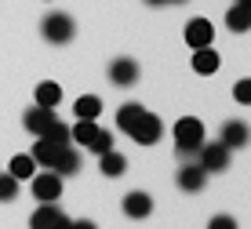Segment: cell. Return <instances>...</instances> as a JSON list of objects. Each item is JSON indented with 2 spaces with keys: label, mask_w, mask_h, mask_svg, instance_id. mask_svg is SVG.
Segmentation results:
<instances>
[{
  "label": "cell",
  "mask_w": 251,
  "mask_h": 229,
  "mask_svg": "<svg viewBox=\"0 0 251 229\" xmlns=\"http://www.w3.org/2000/svg\"><path fill=\"white\" fill-rule=\"evenodd\" d=\"M22 124L33 131L37 138H51V142L66 146L69 142V127L62 124V120L55 117V109H44V105H33V109H25Z\"/></svg>",
  "instance_id": "obj_1"
},
{
  "label": "cell",
  "mask_w": 251,
  "mask_h": 229,
  "mask_svg": "<svg viewBox=\"0 0 251 229\" xmlns=\"http://www.w3.org/2000/svg\"><path fill=\"white\" fill-rule=\"evenodd\" d=\"M201 146H204V124L197 117H182L175 124V153L193 156V153H201Z\"/></svg>",
  "instance_id": "obj_2"
},
{
  "label": "cell",
  "mask_w": 251,
  "mask_h": 229,
  "mask_svg": "<svg viewBox=\"0 0 251 229\" xmlns=\"http://www.w3.org/2000/svg\"><path fill=\"white\" fill-rule=\"evenodd\" d=\"M40 33H44L48 44H66V40L76 37V22L69 19V15H62V11H51L48 19L40 22Z\"/></svg>",
  "instance_id": "obj_3"
},
{
  "label": "cell",
  "mask_w": 251,
  "mask_h": 229,
  "mask_svg": "<svg viewBox=\"0 0 251 229\" xmlns=\"http://www.w3.org/2000/svg\"><path fill=\"white\" fill-rule=\"evenodd\" d=\"M127 135H131L138 146H153V142H160L164 124H160V117H153V113H142V117L135 120V127L127 131Z\"/></svg>",
  "instance_id": "obj_4"
},
{
  "label": "cell",
  "mask_w": 251,
  "mask_h": 229,
  "mask_svg": "<svg viewBox=\"0 0 251 229\" xmlns=\"http://www.w3.org/2000/svg\"><path fill=\"white\" fill-rule=\"evenodd\" d=\"M33 197H37L40 204H55V200L62 197V175H55L51 167L44 175H37V178H33Z\"/></svg>",
  "instance_id": "obj_5"
},
{
  "label": "cell",
  "mask_w": 251,
  "mask_h": 229,
  "mask_svg": "<svg viewBox=\"0 0 251 229\" xmlns=\"http://www.w3.org/2000/svg\"><path fill=\"white\" fill-rule=\"evenodd\" d=\"M29 229H69V215L58 211L55 204H40L29 218Z\"/></svg>",
  "instance_id": "obj_6"
},
{
  "label": "cell",
  "mask_w": 251,
  "mask_h": 229,
  "mask_svg": "<svg viewBox=\"0 0 251 229\" xmlns=\"http://www.w3.org/2000/svg\"><path fill=\"white\" fill-rule=\"evenodd\" d=\"M229 153H233V149H226L222 142L201 146V167L207 175H211V171H226V167H229Z\"/></svg>",
  "instance_id": "obj_7"
},
{
  "label": "cell",
  "mask_w": 251,
  "mask_h": 229,
  "mask_svg": "<svg viewBox=\"0 0 251 229\" xmlns=\"http://www.w3.org/2000/svg\"><path fill=\"white\" fill-rule=\"evenodd\" d=\"M211 40H215V25L207 22V19H193L186 25V44L189 48H211Z\"/></svg>",
  "instance_id": "obj_8"
},
{
  "label": "cell",
  "mask_w": 251,
  "mask_h": 229,
  "mask_svg": "<svg viewBox=\"0 0 251 229\" xmlns=\"http://www.w3.org/2000/svg\"><path fill=\"white\" fill-rule=\"evenodd\" d=\"M226 149H244L248 142H251V131H248V124L244 120H226L222 124V138H219Z\"/></svg>",
  "instance_id": "obj_9"
},
{
  "label": "cell",
  "mask_w": 251,
  "mask_h": 229,
  "mask_svg": "<svg viewBox=\"0 0 251 229\" xmlns=\"http://www.w3.org/2000/svg\"><path fill=\"white\" fill-rule=\"evenodd\" d=\"M109 80L117 87H131L138 80V62L135 58H117V62L109 66Z\"/></svg>",
  "instance_id": "obj_10"
},
{
  "label": "cell",
  "mask_w": 251,
  "mask_h": 229,
  "mask_svg": "<svg viewBox=\"0 0 251 229\" xmlns=\"http://www.w3.org/2000/svg\"><path fill=\"white\" fill-rule=\"evenodd\" d=\"M80 164H84L80 153H76L73 146H62V149H58V156H55V164H51V171L66 178V175H76V171H80Z\"/></svg>",
  "instance_id": "obj_11"
},
{
  "label": "cell",
  "mask_w": 251,
  "mask_h": 229,
  "mask_svg": "<svg viewBox=\"0 0 251 229\" xmlns=\"http://www.w3.org/2000/svg\"><path fill=\"white\" fill-rule=\"evenodd\" d=\"M178 186H182L186 193H201L207 186V171L201 164H186L182 171H178Z\"/></svg>",
  "instance_id": "obj_12"
},
{
  "label": "cell",
  "mask_w": 251,
  "mask_h": 229,
  "mask_svg": "<svg viewBox=\"0 0 251 229\" xmlns=\"http://www.w3.org/2000/svg\"><path fill=\"white\" fill-rule=\"evenodd\" d=\"M153 211V197L150 193H127L124 197V215L127 218H146Z\"/></svg>",
  "instance_id": "obj_13"
},
{
  "label": "cell",
  "mask_w": 251,
  "mask_h": 229,
  "mask_svg": "<svg viewBox=\"0 0 251 229\" xmlns=\"http://www.w3.org/2000/svg\"><path fill=\"white\" fill-rule=\"evenodd\" d=\"M226 25L233 33H248L251 29V4H233L226 11Z\"/></svg>",
  "instance_id": "obj_14"
},
{
  "label": "cell",
  "mask_w": 251,
  "mask_h": 229,
  "mask_svg": "<svg viewBox=\"0 0 251 229\" xmlns=\"http://www.w3.org/2000/svg\"><path fill=\"white\" fill-rule=\"evenodd\" d=\"M69 146V142H66ZM58 149H62V146H58V142H51V138H37V146H33V164H44V167H51V164H55V156H58Z\"/></svg>",
  "instance_id": "obj_15"
},
{
  "label": "cell",
  "mask_w": 251,
  "mask_h": 229,
  "mask_svg": "<svg viewBox=\"0 0 251 229\" xmlns=\"http://www.w3.org/2000/svg\"><path fill=\"white\" fill-rule=\"evenodd\" d=\"M73 113H76V120H95L102 113V99L99 95H80L76 105H73Z\"/></svg>",
  "instance_id": "obj_16"
},
{
  "label": "cell",
  "mask_w": 251,
  "mask_h": 229,
  "mask_svg": "<svg viewBox=\"0 0 251 229\" xmlns=\"http://www.w3.org/2000/svg\"><path fill=\"white\" fill-rule=\"evenodd\" d=\"M193 69H197L201 76H211L215 69H219V55H215L211 48H197V51H193Z\"/></svg>",
  "instance_id": "obj_17"
},
{
  "label": "cell",
  "mask_w": 251,
  "mask_h": 229,
  "mask_svg": "<svg viewBox=\"0 0 251 229\" xmlns=\"http://www.w3.org/2000/svg\"><path fill=\"white\" fill-rule=\"evenodd\" d=\"M99 167H102V175H106V178H117V175L127 171V160H124L120 153H113V149H109V153L99 156Z\"/></svg>",
  "instance_id": "obj_18"
},
{
  "label": "cell",
  "mask_w": 251,
  "mask_h": 229,
  "mask_svg": "<svg viewBox=\"0 0 251 229\" xmlns=\"http://www.w3.org/2000/svg\"><path fill=\"white\" fill-rule=\"evenodd\" d=\"M58 99H62V87H58L55 80H44L37 84V105H44V109H55Z\"/></svg>",
  "instance_id": "obj_19"
},
{
  "label": "cell",
  "mask_w": 251,
  "mask_h": 229,
  "mask_svg": "<svg viewBox=\"0 0 251 229\" xmlns=\"http://www.w3.org/2000/svg\"><path fill=\"white\" fill-rule=\"evenodd\" d=\"M95 135H99V124H95V120H76V124L69 127V142H76V146H88Z\"/></svg>",
  "instance_id": "obj_20"
},
{
  "label": "cell",
  "mask_w": 251,
  "mask_h": 229,
  "mask_svg": "<svg viewBox=\"0 0 251 229\" xmlns=\"http://www.w3.org/2000/svg\"><path fill=\"white\" fill-rule=\"evenodd\" d=\"M142 105H138V102H124V105H120V109H117V124H120V131H124V135H127V131H131L135 127V120L138 117H142Z\"/></svg>",
  "instance_id": "obj_21"
},
{
  "label": "cell",
  "mask_w": 251,
  "mask_h": 229,
  "mask_svg": "<svg viewBox=\"0 0 251 229\" xmlns=\"http://www.w3.org/2000/svg\"><path fill=\"white\" fill-rule=\"evenodd\" d=\"M33 167H37V164H33V156H29V153H22V156H15V160L7 164V175H11V178H29Z\"/></svg>",
  "instance_id": "obj_22"
},
{
  "label": "cell",
  "mask_w": 251,
  "mask_h": 229,
  "mask_svg": "<svg viewBox=\"0 0 251 229\" xmlns=\"http://www.w3.org/2000/svg\"><path fill=\"white\" fill-rule=\"evenodd\" d=\"M15 197H19V178H11L7 171H0V200H4V204H11Z\"/></svg>",
  "instance_id": "obj_23"
},
{
  "label": "cell",
  "mask_w": 251,
  "mask_h": 229,
  "mask_svg": "<svg viewBox=\"0 0 251 229\" xmlns=\"http://www.w3.org/2000/svg\"><path fill=\"white\" fill-rule=\"evenodd\" d=\"M88 149H91V153H99V156H102V153H109V149H113V135L99 127V135H95L91 142H88Z\"/></svg>",
  "instance_id": "obj_24"
},
{
  "label": "cell",
  "mask_w": 251,
  "mask_h": 229,
  "mask_svg": "<svg viewBox=\"0 0 251 229\" xmlns=\"http://www.w3.org/2000/svg\"><path fill=\"white\" fill-rule=\"evenodd\" d=\"M233 99H237L240 105L251 102V80H237V87H233Z\"/></svg>",
  "instance_id": "obj_25"
},
{
  "label": "cell",
  "mask_w": 251,
  "mask_h": 229,
  "mask_svg": "<svg viewBox=\"0 0 251 229\" xmlns=\"http://www.w3.org/2000/svg\"><path fill=\"white\" fill-rule=\"evenodd\" d=\"M207 229H237V218H229V215H215L211 222H207Z\"/></svg>",
  "instance_id": "obj_26"
},
{
  "label": "cell",
  "mask_w": 251,
  "mask_h": 229,
  "mask_svg": "<svg viewBox=\"0 0 251 229\" xmlns=\"http://www.w3.org/2000/svg\"><path fill=\"white\" fill-rule=\"evenodd\" d=\"M69 229H99V226L88 222V218H80V222H69Z\"/></svg>",
  "instance_id": "obj_27"
},
{
  "label": "cell",
  "mask_w": 251,
  "mask_h": 229,
  "mask_svg": "<svg viewBox=\"0 0 251 229\" xmlns=\"http://www.w3.org/2000/svg\"><path fill=\"white\" fill-rule=\"evenodd\" d=\"M146 4H153V7H164V4H168V0H146Z\"/></svg>",
  "instance_id": "obj_28"
},
{
  "label": "cell",
  "mask_w": 251,
  "mask_h": 229,
  "mask_svg": "<svg viewBox=\"0 0 251 229\" xmlns=\"http://www.w3.org/2000/svg\"><path fill=\"white\" fill-rule=\"evenodd\" d=\"M168 4H186V0H168Z\"/></svg>",
  "instance_id": "obj_29"
},
{
  "label": "cell",
  "mask_w": 251,
  "mask_h": 229,
  "mask_svg": "<svg viewBox=\"0 0 251 229\" xmlns=\"http://www.w3.org/2000/svg\"><path fill=\"white\" fill-rule=\"evenodd\" d=\"M237 4H251V0H237Z\"/></svg>",
  "instance_id": "obj_30"
}]
</instances>
